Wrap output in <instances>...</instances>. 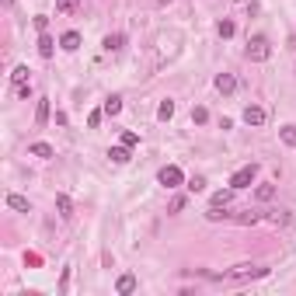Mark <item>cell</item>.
Wrapping results in <instances>:
<instances>
[{
  "instance_id": "25",
  "label": "cell",
  "mask_w": 296,
  "mask_h": 296,
  "mask_svg": "<svg viewBox=\"0 0 296 296\" xmlns=\"http://www.w3.org/2000/svg\"><path fill=\"white\" fill-rule=\"evenodd\" d=\"M118 45H122V35H108V39H105V49H108V53H115Z\"/></svg>"
},
{
  "instance_id": "32",
  "label": "cell",
  "mask_w": 296,
  "mask_h": 296,
  "mask_svg": "<svg viewBox=\"0 0 296 296\" xmlns=\"http://www.w3.org/2000/svg\"><path fill=\"white\" fill-rule=\"evenodd\" d=\"M4 4H7V7H11V4H14V0H4Z\"/></svg>"
},
{
  "instance_id": "9",
  "label": "cell",
  "mask_w": 296,
  "mask_h": 296,
  "mask_svg": "<svg viewBox=\"0 0 296 296\" xmlns=\"http://www.w3.org/2000/svg\"><path fill=\"white\" fill-rule=\"evenodd\" d=\"M59 45H63L66 53H77V49H80V35H77V32H66V35L59 39Z\"/></svg>"
},
{
  "instance_id": "15",
  "label": "cell",
  "mask_w": 296,
  "mask_h": 296,
  "mask_svg": "<svg viewBox=\"0 0 296 296\" xmlns=\"http://www.w3.org/2000/svg\"><path fill=\"white\" fill-rule=\"evenodd\" d=\"M234 223H244V227H251V223H258L261 219V213H255V209H248V213H237V216H230Z\"/></svg>"
},
{
  "instance_id": "12",
  "label": "cell",
  "mask_w": 296,
  "mask_h": 296,
  "mask_svg": "<svg viewBox=\"0 0 296 296\" xmlns=\"http://www.w3.org/2000/svg\"><path fill=\"white\" fill-rule=\"evenodd\" d=\"M129 150H133V146L122 143V146H112V150H108V157L115 160V164H126V160H129Z\"/></svg>"
},
{
  "instance_id": "4",
  "label": "cell",
  "mask_w": 296,
  "mask_h": 296,
  "mask_svg": "<svg viewBox=\"0 0 296 296\" xmlns=\"http://www.w3.org/2000/svg\"><path fill=\"white\" fill-rule=\"evenodd\" d=\"M157 181L164 185V188H178V185H185V175H181V167H178V164H167V167H160Z\"/></svg>"
},
{
  "instance_id": "18",
  "label": "cell",
  "mask_w": 296,
  "mask_h": 296,
  "mask_svg": "<svg viewBox=\"0 0 296 296\" xmlns=\"http://www.w3.org/2000/svg\"><path fill=\"white\" fill-rule=\"evenodd\" d=\"M80 7V0H56V14H73Z\"/></svg>"
},
{
  "instance_id": "19",
  "label": "cell",
  "mask_w": 296,
  "mask_h": 296,
  "mask_svg": "<svg viewBox=\"0 0 296 296\" xmlns=\"http://www.w3.org/2000/svg\"><path fill=\"white\" fill-rule=\"evenodd\" d=\"M279 136H282L286 146H296V126H282V129H279Z\"/></svg>"
},
{
  "instance_id": "28",
  "label": "cell",
  "mask_w": 296,
  "mask_h": 296,
  "mask_svg": "<svg viewBox=\"0 0 296 296\" xmlns=\"http://www.w3.org/2000/svg\"><path fill=\"white\" fill-rule=\"evenodd\" d=\"M206 118H209L206 108H195V112H192V122H206Z\"/></svg>"
},
{
  "instance_id": "8",
  "label": "cell",
  "mask_w": 296,
  "mask_h": 296,
  "mask_svg": "<svg viewBox=\"0 0 296 296\" xmlns=\"http://www.w3.org/2000/svg\"><path fill=\"white\" fill-rule=\"evenodd\" d=\"M53 53H56V42H53V35L39 32V56H42V59H49Z\"/></svg>"
},
{
  "instance_id": "10",
  "label": "cell",
  "mask_w": 296,
  "mask_h": 296,
  "mask_svg": "<svg viewBox=\"0 0 296 296\" xmlns=\"http://www.w3.org/2000/svg\"><path fill=\"white\" fill-rule=\"evenodd\" d=\"M7 206H11L14 213H28V199L18 195V192H11V195H7Z\"/></svg>"
},
{
  "instance_id": "22",
  "label": "cell",
  "mask_w": 296,
  "mask_h": 296,
  "mask_svg": "<svg viewBox=\"0 0 296 296\" xmlns=\"http://www.w3.org/2000/svg\"><path fill=\"white\" fill-rule=\"evenodd\" d=\"M216 32H219V39H230V35L237 32V24H234V21H219V28H216Z\"/></svg>"
},
{
  "instance_id": "2",
  "label": "cell",
  "mask_w": 296,
  "mask_h": 296,
  "mask_svg": "<svg viewBox=\"0 0 296 296\" xmlns=\"http://www.w3.org/2000/svg\"><path fill=\"white\" fill-rule=\"evenodd\" d=\"M258 178V164H248V167H240V171H234V178H230V188L234 192H240V188H251V181Z\"/></svg>"
},
{
  "instance_id": "34",
  "label": "cell",
  "mask_w": 296,
  "mask_h": 296,
  "mask_svg": "<svg viewBox=\"0 0 296 296\" xmlns=\"http://www.w3.org/2000/svg\"><path fill=\"white\" fill-rule=\"evenodd\" d=\"M237 4H244V0H237Z\"/></svg>"
},
{
  "instance_id": "27",
  "label": "cell",
  "mask_w": 296,
  "mask_h": 296,
  "mask_svg": "<svg viewBox=\"0 0 296 296\" xmlns=\"http://www.w3.org/2000/svg\"><path fill=\"white\" fill-rule=\"evenodd\" d=\"M122 143H126V146H136L139 136H136V133H122Z\"/></svg>"
},
{
  "instance_id": "17",
  "label": "cell",
  "mask_w": 296,
  "mask_h": 296,
  "mask_svg": "<svg viewBox=\"0 0 296 296\" xmlns=\"http://www.w3.org/2000/svg\"><path fill=\"white\" fill-rule=\"evenodd\" d=\"M35 122H39V126H45V122H49V98L39 101V108H35Z\"/></svg>"
},
{
  "instance_id": "6",
  "label": "cell",
  "mask_w": 296,
  "mask_h": 296,
  "mask_svg": "<svg viewBox=\"0 0 296 296\" xmlns=\"http://www.w3.org/2000/svg\"><path fill=\"white\" fill-rule=\"evenodd\" d=\"M216 91H219V94H234V91H237V77H234V73H219V77H216Z\"/></svg>"
},
{
  "instance_id": "26",
  "label": "cell",
  "mask_w": 296,
  "mask_h": 296,
  "mask_svg": "<svg viewBox=\"0 0 296 296\" xmlns=\"http://www.w3.org/2000/svg\"><path fill=\"white\" fill-rule=\"evenodd\" d=\"M230 192H234V188H230ZM230 192H216V195H213V206H227V202H230Z\"/></svg>"
},
{
  "instance_id": "1",
  "label": "cell",
  "mask_w": 296,
  "mask_h": 296,
  "mask_svg": "<svg viewBox=\"0 0 296 296\" xmlns=\"http://www.w3.org/2000/svg\"><path fill=\"white\" fill-rule=\"evenodd\" d=\"M268 56H272V45H268L265 35H255V39L248 42V59H251V63H265Z\"/></svg>"
},
{
  "instance_id": "7",
  "label": "cell",
  "mask_w": 296,
  "mask_h": 296,
  "mask_svg": "<svg viewBox=\"0 0 296 296\" xmlns=\"http://www.w3.org/2000/svg\"><path fill=\"white\" fill-rule=\"evenodd\" d=\"M133 289H136V276H129V272H126V276H118V282H115V293L118 296H129Z\"/></svg>"
},
{
  "instance_id": "21",
  "label": "cell",
  "mask_w": 296,
  "mask_h": 296,
  "mask_svg": "<svg viewBox=\"0 0 296 296\" xmlns=\"http://www.w3.org/2000/svg\"><path fill=\"white\" fill-rule=\"evenodd\" d=\"M171 115H175V101H160V108H157V118H164V122H167Z\"/></svg>"
},
{
  "instance_id": "33",
  "label": "cell",
  "mask_w": 296,
  "mask_h": 296,
  "mask_svg": "<svg viewBox=\"0 0 296 296\" xmlns=\"http://www.w3.org/2000/svg\"><path fill=\"white\" fill-rule=\"evenodd\" d=\"M157 4H171V0H157Z\"/></svg>"
},
{
  "instance_id": "31",
  "label": "cell",
  "mask_w": 296,
  "mask_h": 296,
  "mask_svg": "<svg viewBox=\"0 0 296 296\" xmlns=\"http://www.w3.org/2000/svg\"><path fill=\"white\" fill-rule=\"evenodd\" d=\"M181 209H185V199L178 195V199H175V202H171V213H181Z\"/></svg>"
},
{
  "instance_id": "5",
  "label": "cell",
  "mask_w": 296,
  "mask_h": 296,
  "mask_svg": "<svg viewBox=\"0 0 296 296\" xmlns=\"http://www.w3.org/2000/svg\"><path fill=\"white\" fill-rule=\"evenodd\" d=\"M265 108H261V105H248V108H244V122H248V126H265Z\"/></svg>"
},
{
  "instance_id": "14",
  "label": "cell",
  "mask_w": 296,
  "mask_h": 296,
  "mask_svg": "<svg viewBox=\"0 0 296 296\" xmlns=\"http://www.w3.org/2000/svg\"><path fill=\"white\" fill-rule=\"evenodd\" d=\"M28 154H32V157L49 160V157H53V146H49V143H32V150H28Z\"/></svg>"
},
{
  "instance_id": "11",
  "label": "cell",
  "mask_w": 296,
  "mask_h": 296,
  "mask_svg": "<svg viewBox=\"0 0 296 296\" xmlns=\"http://www.w3.org/2000/svg\"><path fill=\"white\" fill-rule=\"evenodd\" d=\"M56 209H59V216H63V219L73 216V202H70V195H56Z\"/></svg>"
},
{
  "instance_id": "23",
  "label": "cell",
  "mask_w": 296,
  "mask_h": 296,
  "mask_svg": "<svg viewBox=\"0 0 296 296\" xmlns=\"http://www.w3.org/2000/svg\"><path fill=\"white\" fill-rule=\"evenodd\" d=\"M185 188L195 195V192H202V188H206V181H202V178H188V181H185Z\"/></svg>"
},
{
  "instance_id": "30",
  "label": "cell",
  "mask_w": 296,
  "mask_h": 296,
  "mask_svg": "<svg viewBox=\"0 0 296 296\" xmlns=\"http://www.w3.org/2000/svg\"><path fill=\"white\" fill-rule=\"evenodd\" d=\"M35 28H39V32H45V28H49V18H45V14H39V18H35Z\"/></svg>"
},
{
  "instance_id": "16",
  "label": "cell",
  "mask_w": 296,
  "mask_h": 296,
  "mask_svg": "<svg viewBox=\"0 0 296 296\" xmlns=\"http://www.w3.org/2000/svg\"><path fill=\"white\" fill-rule=\"evenodd\" d=\"M255 195H258V202H272L276 199V185H258Z\"/></svg>"
},
{
  "instance_id": "20",
  "label": "cell",
  "mask_w": 296,
  "mask_h": 296,
  "mask_svg": "<svg viewBox=\"0 0 296 296\" xmlns=\"http://www.w3.org/2000/svg\"><path fill=\"white\" fill-rule=\"evenodd\" d=\"M28 73H32V70H28V66L21 63V66H14V73H11V80H14V84H28Z\"/></svg>"
},
{
  "instance_id": "29",
  "label": "cell",
  "mask_w": 296,
  "mask_h": 296,
  "mask_svg": "<svg viewBox=\"0 0 296 296\" xmlns=\"http://www.w3.org/2000/svg\"><path fill=\"white\" fill-rule=\"evenodd\" d=\"M18 98H24V101L32 98V87H28V84H18Z\"/></svg>"
},
{
  "instance_id": "13",
  "label": "cell",
  "mask_w": 296,
  "mask_h": 296,
  "mask_svg": "<svg viewBox=\"0 0 296 296\" xmlns=\"http://www.w3.org/2000/svg\"><path fill=\"white\" fill-rule=\"evenodd\" d=\"M101 108H105V115L115 118L118 112H122V98H115V94H112V98H105V105H101Z\"/></svg>"
},
{
  "instance_id": "3",
  "label": "cell",
  "mask_w": 296,
  "mask_h": 296,
  "mask_svg": "<svg viewBox=\"0 0 296 296\" xmlns=\"http://www.w3.org/2000/svg\"><path fill=\"white\" fill-rule=\"evenodd\" d=\"M268 272V268H261V265H234L230 272H227V279H234V282H244V279H261Z\"/></svg>"
},
{
  "instance_id": "24",
  "label": "cell",
  "mask_w": 296,
  "mask_h": 296,
  "mask_svg": "<svg viewBox=\"0 0 296 296\" xmlns=\"http://www.w3.org/2000/svg\"><path fill=\"white\" fill-rule=\"evenodd\" d=\"M101 115H105V108H94V112L87 115V126H91V129H98V126H101Z\"/></svg>"
}]
</instances>
